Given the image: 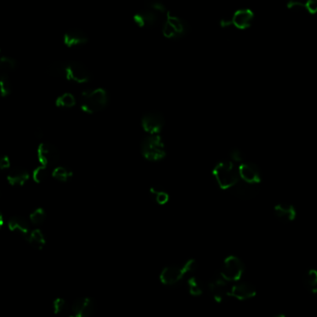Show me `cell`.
Listing matches in <instances>:
<instances>
[{
    "label": "cell",
    "instance_id": "obj_1",
    "mask_svg": "<svg viewBox=\"0 0 317 317\" xmlns=\"http://www.w3.org/2000/svg\"><path fill=\"white\" fill-rule=\"evenodd\" d=\"M213 177L220 189L229 190L240 182L238 167L232 161L219 162L212 170Z\"/></svg>",
    "mask_w": 317,
    "mask_h": 317
},
{
    "label": "cell",
    "instance_id": "obj_2",
    "mask_svg": "<svg viewBox=\"0 0 317 317\" xmlns=\"http://www.w3.org/2000/svg\"><path fill=\"white\" fill-rule=\"evenodd\" d=\"M108 103V93L102 87L85 90L81 94L80 108L86 114H95L104 110Z\"/></svg>",
    "mask_w": 317,
    "mask_h": 317
},
{
    "label": "cell",
    "instance_id": "obj_3",
    "mask_svg": "<svg viewBox=\"0 0 317 317\" xmlns=\"http://www.w3.org/2000/svg\"><path fill=\"white\" fill-rule=\"evenodd\" d=\"M196 259H190L182 264L167 266L159 275L160 282L165 286H175L180 282L188 274L196 269Z\"/></svg>",
    "mask_w": 317,
    "mask_h": 317
},
{
    "label": "cell",
    "instance_id": "obj_4",
    "mask_svg": "<svg viewBox=\"0 0 317 317\" xmlns=\"http://www.w3.org/2000/svg\"><path fill=\"white\" fill-rule=\"evenodd\" d=\"M141 154L149 161H160L167 156L166 146L159 135H148L141 143Z\"/></svg>",
    "mask_w": 317,
    "mask_h": 317
},
{
    "label": "cell",
    "instance_id": "obj_5",
    "mask_svg": "<svg viewBox=\"0 0 317 317\" xmlns=\"http://www.w3.org/2000/svg\"><path fill=\"white\" fill-rule=\"evenodd\" d=\"M189 24L183 18L167 12L162 28V34L168 39H178L188 34Z\"/></svg>",
    "mask_w": 317,
    "mask_h": 317
},
{
    "label": "cell",
    "instance_id": "obj_6",
    "mask_svg": "<svg viewBox=\"0 0 317 317\" xmlns=\"http://www.w3.org/2000/svg\"><path fill=\"white\" fill-rule=\"evenodd\" d=\"M245 271L242 260L237 256H229L223 260L219 275L227 282H239Z\"/></svg>",
    "mask_w": 317,
    "mask_h": 317
},
{
    "label": "cell",
    "instance_id": "obj_7",
    "mask_svg": "<svg viewBox=\"0 0 317 317\" xmlns=\"http://www.w3.org/2000/svg\"><path fill=\"white\" fill-rule=\"evenodd\" d=\"M142 127L149 135H158L165 127V116L159 111H150L142 117Z\"/></svg>",
    "mask_w": 317,
    "mask_h": 317
},
{
    "label": "cell",
    "instance_id": "obj_8",
    "mask_svg": "<svg viewBox=\"0 0 317 317\" xmlns=\"http://www.w3.org/2000/svg\"><path fill=\"white\" fill-rule=\"evenodd\" d=\"M65 78L78 84H83L92 79V73L85 64L77 61H72L68 62Z\"/></svg>",
    "mask_w": 317,
    "mask_h": 317
},
{
    "label": "cell",
    "instance_id": "obj_9",
    "mask_svg": "<svg viewBox=\"0 0 317 317\" xmlns=\"http://www.w3.org/2000/svg\"><path fill=\"white\" fill-rule=\"evenodd\" d=\"M37 158L42 166L52 167L60 160V152L54 144L42 143L37 148Z\"/></svg>",
    "mask_w": 317,
    "mask_h": 317
},
{
    "label": "cell",
    "instance_id": "obj_10",
    "mask_svg": "<svg viewBox=\"0 0 317 317\" xmlns=\"http://www.w3.org/2000/svg\"><path fill=\"white\" fill-rule=\"evenodd\" d=\"M238 171L240 179H242L243 182L251 185H259L261 175L259 167L256 164L244 162L238 166Z\"/></svg>",
    "mask_w": 317,
    "mask_h": 317
},
{
    "label": "cell",
    "instance_id": "obj_11",
    "mask_svg": "<svg viewBox=\"0 0 317 317\" xmlns=\"http://www.w3.org/2000/svg\"><path fill=\"white\" fill-rule=\"evenodd\" d=\"M257 291L253 285L248 282H237L229 289V294L232 298L237 300H248L253 299Z\"/></svg>",
    "mask_w": 317,
    "mask_h": 317
},
{
    "label": "cell",
    "instance_id": "obj_12",
    "mask_svg": "<svg viewBox=\"0 0 317 317\" xmlns=\"http://www.w3.org/2000/svg\"><path fill=\"white\" fill-rule=\"evenodd\" d=\"M227 281L223 279L220 275L214 277L208 284L210 294L216 302H221L225 297L229 294V289L227 288Z\"/></svg>",
    "mask_w": 317,
    "mask_h": 317
},
{
    "label": "cell",
    "instance_id": "obj_13",
    "mask_svg": "<svg viewBox=\"0 0 317 317\" xmlns=\"http://www.w3.org/2000/svg\"><path fill=\"white\" fill-rule=\"evenodd\" d=\"M71 311L75 317H92L95 311V303L92 298H80L73 303Z\"/></svg>",
    "mask_w": 317,
    "mask_h": 317
},
{
    "label": "cell",
    "instance_id": "obj_14",
    "mask_svg": "<svg viewBox=\"0 0 317 317\" xmlns=\"http://www.w3.org/2000/svg\"><path fill=\"white\" fill-rule=\"evenodd\" d=\"M133 21L139 27H153L159 21V13L145 8L134 14Z\"/></svg>",
    "mask_w": 317,
    "mask_h": 317
},
{
    "label": "cell",
    "instance_id": "obj_15",
    "mask_svg": "<svg viewBox=\"0 0 317 317\" xmlns=\"http://www.w3.org/2000/svg\"><path fill=\"white\" fill-rule=\"evenodd\" d=\"M88 41V35L82 29L71 28L64 35V45L68 48L85 45Z\"/></svg>",
    "mask_w": 317,
    "mask_h": 317
},
{
    "label": "cell",
    "instance_id": "obj_16",
    "mask_svg": "<svg viewBox=\"0 0 317 317\" xmlns=\"http://www.w3.org/2000/svg\"><path fill=\"white\" fill-rule=\"evenodd\" d=\"M254 20V13L249 9H241L235 12L232 17V24L240 30H245L250 27Z\"/></svg>",
    "mask_w": 317,
    "mask_h": 317
},
{
    "label": "cell",
    "instance_id": "obj_17",
    "mask_svg": "<svg viewBox=\"0 0 317 317\" xmlns=\"http://www.w3.org/2000/svg\"><path fill=\"white\" fill-rule=\"evenodd\" d=\"M259 185H251L245 182H239L234 188L231 189V192L233 195L241 198V199H251L258 195L259 193Z\"/></svg>",
    "mask_w": 317,
    "mask_h": 317
},
{
    "label": "cell",
    "instance_id": "obj_18",
    "mask_svg": "<svg viewBox=\"0 0 317 317\" xmlns=\"http://www.w3.org/2000/svg\"><path fill=\"white\" fill-rule=\"evenodd\" d=\"M8 227L10 231L20 235L25 240L28 238L32 232V230L30 229L28 221L19 216H15V217H12V219H10L8 222Z\"/></svg>",
    "mask_w": 317,
    "mask_h": 317
},
{
    "label": "cell",
    "instance_id": "obj_19",
    "mask_svg": "<svg viewBox=\"0 0 317 317\" xmlns=\"http://www.w3.org/2000/svg\"><path fill=\"white\" fill-rule=\"evenodd\" d=\"M274 211H275L277 219H280L283 222L293 221L297 217L296 208L292 205L287 204V203L277 204L274 208Z\"/></svg>",
    "mask_w": 317,
    "mask_h": 317
},
{
    "label": "cell",
    "instance_id": "obj_20",
    "mask_svg": "<svg viewBox=\"0 0 317 317\" xmlns=\"http://www.w3.org/2000/svg\"><path fill=\"white\" fill-rule=\"evenodd\" d=\"M7 179L12 186H23L29 179V173L22 167H14L8 174Z\"/></svg>",
    "mask_w": 317,
    "mask_h": 317
},
{
    "label": "cell",
    "instance_id": "obj_21",
    "mask_svg": "<svg viewBox=\"0 0 317 317\" xmlns=\"http://www.w3.org/2000/svg\"><path fill=\"white\" fill-rule=\"evenodd\" d=\"M288 8L294 11H302L304 10L310 14L317 13V0H309L307 2H299V1H290L288 3Z\"/></svg>",
    "mask_w": 317,
    "mask_h": 317
},
{
    "label": "cell",
    "instance_id": "obj_22",
    "mask_svg": "<svg viewBox=\"0 0 317 317\" xmlns=\"http://www.w3.org/2000/svg\"><path fill=\"white\" fill-rule=\"evenodd\" d=\"M26 241L29 243V245L32 248H35L36 250H42L46 245L45 236L42 233V231L39 230V229L32 230L28 238L26 239Z\"/></svg>",
    "mask_w": 317,
    "mask_h": 317
},
{
    "label": "cell",
    "instance_id": "obj_23",
    "mask_svg": "<svg viewBox=\"0 0 317 317\" xmlns=\"http://www.w3.org/2000/svg\"><path fill=\"white\" fill-rule=\"evenodd\" d=\"M68 62L55 61L48 68V74L53 77H66Z\"/></svg>",
    "mask_w": 317,
    "mask_h": 317
},
{
    "label": "cell",
    "instance_id": "obj_24",
    "mask_svg": "<svg viewBox=\"0 0 317 317\" xmlns=\"http://www.w3.org/2000/svg\"><path fill=\"white\" fill-rule=\"evenodd\" d=\"M150 196L158 204V205H165L167 204V201L169 200V196L167 194V192L165 190H163L160 187L158 186H154V187H151Z\"/></svg>",
    "mask_w": 317,
    "mask_h": 317
},
{
    "label": "cell",
    "instance_id": "obj_25",
    "mask_svg": "<svg viewBox=\"0 0 317 317\" xmlns=\"http://www.w3.org/2000/svg\"><path fill=\"white\" fill-rule=\"evenodd\" d=\"M188 292L194 297H199L203 294V285L201 281L196 277H192L187 280Z\"/></svg>",
    "mask_w": 317,
    "mask_h": 317
},
{
    "label": "cell",
    "instance_id": "obj_26",
    "mask_svg": "<svg viewBox=\"0 0 317 317\" xmlns=\"http://www.w3.org/2000/svg\"><path fill=\"white\" fill-rule=\"evenodd\" d=\"M75 96L72 93H66L60 95L56 99V106L57 107H62V108H72L75 105Z\"/></svg>",
    "mask_w": 317,
    "mask_h": 317
},
{
    "label": "cell",
    "instance_id": "obj_27",
    "mask_svg": "<svg viewBox=\"0 0 317 317\" xmlns=\"http://www.w3.org/2000/svg\"><path fill=\"white\" fill-rule=\"evenodd\" d=\"M52 177L61 183H66L73 177V172L67 167L59 166L53 169Z\"/></svg>",
    "mask_w": 317,
    "mask_h": 317
},
{
    "label": "cell",
    "instance_id": "obj_28",
    "mask_svg": "<svg viewBox=\"0 0 317 317\" xmlns=\"http://www.w3.org/2000/svg\"><path fill=\"white\" fill-rule=\"evenodd\" d=\"M304 282L306 287L311 291V293H317V270L311 269L307 271Z\"/></svg>",
    "mask_w": 317,
    "mask_h": 317
},
{
    "label": "cell",
    "instance_id": "obj_29",
    "mask_svg": "<svg viewBox=\"0 0 317 317\" xmlns=\"http://www.w3.org/2000/svg\"><path fill=\"white\" fill-rule=\"evenodd\" d=\"M0 89L2 97L9 96L12 92V84L10 77L7 74H2L0 76Z\"/></svg>",
    "mask_w": 317,
    "mask_h": 317
},
{
    "label": "cell",
    "instance_id": "obj_30",
    "mask_svg": "<svg viewBox=\"0 0 317 317\" xmlns=\"http://www.w3.org/2000/svg\"><path fill=\"white\" fill-rule=\"evenodd\" d=\"M46 218V211L42 208H36L29 216L30 221L35 225L42 224L45 221Z\"/></svg>",
    "mask_w": 317,
    "mask_h": 317
},
{
    "label": "cell",
    "instance_id": "obj_31",
    "mask_svg": "<svg viewBox=\"0 0 317 317\" xmlns=\"http://www.w3.org/2000/svg\"><path fill=\"white\" fill-rule=\"evenodd\" d=\"M48 174H49V167L41 165L34 169L32 176H33V179L36 184H41L47 179Z\"/></svg>",
    "mask_w": 317,
    "mask_h": 317
},
{
    "label": "cell",
    "instance_id": "obj_32",
    "mask_svg": "<svg viewBox=\"0 0 317 317\" xmlns=\"http://www.w3.org/2000/svg\"><path fill=\"white\" fill-rule=\"evenodd\" d=\"M17 66V62L15 59L9 56H3L0 60V67L1 69L5 71H12L15 69Z\"/></svg>",
    "mask_w": 317,
    "mask_h": 317
},
{
    "label": "cell",
    "instance_id": "obj_33",
    "mask_svg": "<svg viewBox=\"0 0 317 317\" xmlns=\"http://www.w3.org/2000/svg\"><path fill=\"white\" fill-rule=\"evenodd\" d=\"M52 309L55 314H63L67 309V303L63 298H57L52 302Z\"/></svg>",
    "mask_w": 317,
    "mask_h": 317
},
{
    "label": "cell",
    "instance_id": "obj_34",
    "mask_svg": "<svg viewBox=\"0 0 317 317\" xmlns=\"http://www.w3.org/2000/svg\"><path fill=\"white\" fill-rule=\"evenodd\" d=\"M146 8L150 9L154 12H157L159 14H167L168 11L166 6L159 1H149L146 3Z\"/></svg>",
    "mask_w": 317,
    "mask_h": 317
},
{
    "label": "cell",
    "instance_id": "obj_35",
    "mask_svg": "<svg viewBox=\"0 0 317 317\" xmlns=\"http://www.w3.org/2000/svg\"><path fill=\"white\" fill-rule=\"evenodd\" d=\"M230 158L231 161L234 162V163H238L240 162L241 164L244 163V154L241 150L237 149V148H234L232 149L230 152Z\"/></svg>",
    "mask_w": 317,
    "mask_h": 317
},
{
    "label": "cell",
    "instance_id": "obj_36",
    "mask_svg": "<svg viewBox=\"0 0 317 317\" xmlns=\"http://www.w3.org/2000/svg\"><path fill=\"white\" fill-rule=\"evenodd\" d=\"M11 167V159L9 156H3L0 160V168L1 169H7Z\"/></svg>",
    "mask_w": 317,
    "mask_h": 317
},
{
    "label": "cell",
    "instance_id": "obj_37",
    "mask_svg": "<svg viewBox=\"0 0 317 317\" xmlns=\"http://www.w3.org/2000/svg\"><path fill=\"white\" fill-rule=\"evenodd\" d=\"M273 317H287L284 313H278V314H276V315H274Z\"/></svg>",
    "mask_w": 317,
    "mask_h": 317
},
{
    "label": "cell",
    "instance_id": "obj_38",
    "mask_svg": "<svg viewBox=\"0 0 317 317\" xmlns=\"http://www.w3.org/2000/svg\"><path fill=\"white\" fill-rule=\"evenodd\" d=\"M69 317H75V315H73V314H72V315H70Z\"/></svg>",
    "mask_w": 317,
    "mask_h": 317
}]
</instances>
